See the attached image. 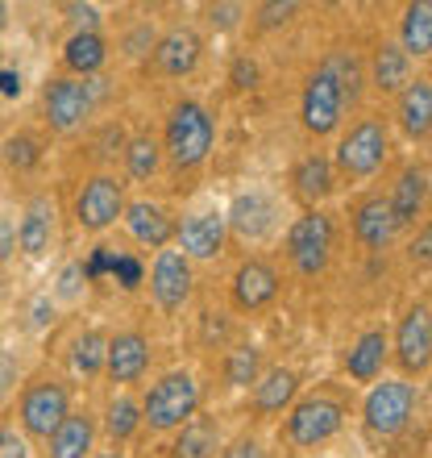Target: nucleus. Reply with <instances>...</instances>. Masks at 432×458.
Wrapping results in <instances>:
<instances>
[{
    "instance_id": "nucleus-1",
    "label": "nucleus",
    "mask_w": 432,
    "mask_h": 458,
    "mask_svg": "<svg viewBox=\"0 0 432 458\" xmlns=\"http://www.w3.org/2000/svg\"><path fill=\"white\" fill-rule=\"evenodd\" d=\"M212 138H216V125H212V113L195 100H179L167 117V133H162V150L170 155L175 167H200L212 150Z\"/></svg>"
},
{
    "instance_id": "nucleus-2",
    "label": "nucleus",
    "mask_w": 432,
    "mask_h": 458,
    "mask_svg": "<svg viewBox=\"0 0 432 458\" xmlns=\"http://www.w3.org/2000/svg\"><path fill=\"white\" fill-rule=\"evenodd\" d=\"M137 409H142V421L150 429H158V434L183 429L195 417V409H200V384L187 371H170L145 392V400Z\"/></svg>"
},
{
    "instance_id": "nucleus-3",
    "label": "nucleus",
    "mask_w": 432,
    "mask_h": 458,
    "mask_svg": "<svg viewBox=\"0 0 432 458\" xmlns=\"http://www.w3.org/2000/svg\"><path fill=\"white\" fill-rule=\"evenodd\" d=\"M411 412H416V387L408 379H383L374 387L366 404H361V417H366V429L378 437H395L408 429Z\"/></svg>"
},
{
    "instance_id": "nucleus-4",
    "label": "nucleus",
    "mask_w": 432,
    "mask_h": 458,
    "mask_svg": "<svg viewBox=\"0 0 432 458\" xmlns=\"http://www.w3.org/2000/svg\"><path fill=\"white\" fill-rule=\"evenodd\" d=\"M386 150H391V138H386V125L378 117L358 121L353 130L341 138L336 146V167L353 175V180H366L386 163Z\"/></svg>"
},
{
    "instance_id": "nucleus-5",
    "label": "nucleus",
    "mask_w": 432,
    "mask_h": 458,
    "mask_svg": "<svg viewBox=\"0 0 432 458\" xmlns=\"http://www.w3.org/2000/svg\"><path fill=\"white\" fill-rule=\"evenodd\" d=\"M328 250H333V221L324 213H303L295 225L287 229V259L300 276H320L328 267Z\"/></svg>"
},
{
    "instance_id": "nucleus-6",
    "label": "nucleus",
    "mask_w": 432,
    "mask_h": 458,
    "mask_svg": "<svg viewBox=\"0 0 432 458\" xmlns=\"http://www.w3.org/2000/svg\"><path fill=\"white\" fill-rule=\"evenodd\" d=\"M96 80H75V75H59L50 80L46 92H42V105H46V121L54 133H71L84 125V117L92 113V100H96Z\"/></svg>"
},
{
    "instance_id": "nucleus-7",
    "label": "nucleus",
    "mask_w": 432,
    "mask_h": 458,
    "mask_svg": "<svg viewBox=\"0 0 432 458\" xmlns=\"http://www.w3.org/2000/svg\"><path fill=\"white\" fill-rule=\"evenodd\" d=\"M341 421H345V409L333 396H308L291 409L287 437H291V446H303V450L320 446V442H328L341 429Z\"/></svg>"
},
{
    "instance_id": "nucleus-8",
    "label": "nucleus",
    "mask_w": 432,
    "mask_h": 458,
    "mask_svg": "<svg viewBox=\"0 0 432 458\" xmlns=\"http://www.w3.org/2000/svg\"><path fill=\"white\" fill-rule=\"evenodd\" d=\"M71 412V400H67V387L59 379H34L21 396V425L25 434L34 437H50L62 425V417Z\"/></svg>"
},
{
    "instance_id": "nucleus-9",
    "label": "nucleus",
    "mask_w": 432,
    "mask_h": 458,
    "mask_svg": "<svg viewBox=\"0 0 432 458\" xmlns=\"http://www.w3.org/2000/svg\"><path fill=\"white\" fill-rule=\"evenodd\" d=\"M300 117H303V130L324 138V133H333L345 117V97H341V88L333 84V75L316 67L308 75V88H303V100H300Z\"/></svg>"
},
{
    "instance_id": "nucleus-10",
    "label": "nucleus",
    "mask_w": 432,
    "mask_h": 458,
    "mask_svg": "<svg viewBox=\"0 0 432 458\" xmlns=\"http://www.w3.org/2000/svg\"><path fill=\"white\" fill-rule=\"evenodd\" d=\"M125 213V188L112 175H92L84 183V192L75 196V221L87 233H100Z\"/></svg>"
},
{
    "instance_id": "nucleus-11",
    "label": "nucleus",
    "mask_w": 432,
    "mask_h": 458,
    "mask_svg": "<svg viewBox=\"0 0 432 458\" xmlns=\"http://www.w3.org/2000/svg\"><path fill=\"white\" fill-rule=\"evenodd\" d=\"M395 359L408 375H424L432 362V309L428 301L411 304L395 334Z\"/></svg>"
},
{
    "instance_id": "nucleus-12",
    "label": "nucleus",
    "mask_w": 432,
    "mask_h": 458,
    "mask_svg": "<svg viewBox=\"0 0 432 458\" xmlns=\"http://www.w3.org/2000/svg\"><path fill=\"white\" fill-rule=\"evenodd\" d=\"M150 292L162 313H179L192 296V263L179 250H158L154 271H150Z\"/></svg>"
},
{
    "instance_id": "nucleus-13",
    "label": "nucleus",
    "mask_w": 432,
    "mask_h": 458,
    "mask_svg": "<svg viewBox=\"0 0 432 458\" xmlns=\"http://www.w3.org/2000/svg\"><path fill=\"white\" fill-rule=\"evenodd\" d=\"M150 367V342L137 329H125L117 338H108L104 346V371L112 384H137Z\"/></svg>"
},
{
    "instance_id": "nucleus-14",
    "label": "nucleus",
    "mask_w": 432,
    "mask_h": 458,
    "mask_svg": "<svg viewBox=\"0 0 432 458\" xmlns=\"http://www.w3.org/2000/svg\"><path fill=\"white\" fill-rule=\"evenodd\" d=\"M275 296H278V271L270 263L250 259V263L237 267V276H233V304H237L241 313H258Z\"/></svg>"
},
{
    "instance_id": "nucleus-15",
    "label": "nucleus",
    "mask_w": 432,
    "mask_h": 458,
    "mask_svg": "<svg viewBox=\"0 0 432 458\" xmlns=\"http://www.w3.org/2000/svg\"><path fill=\"white\" fill-rule=\"evenodd\" d=\"M175 238L183 246V259H216L225 250V238H228V221L220 213H200V217H187L183 225H175Z\"/></svg>"
},
{
    "instance_id": "nucleus-16",
    "label": "nucleus",
    "mask_w": 432,
    "mask_h": 458,
    "mask_svg": "<svg viewBox=\"0 0 432 458\" xmlns=\"http://www.w3.org/2000/svg\"><path fill=\"white\" fill-rule=\"evenodd\" d=\"M200 50H204L200 34H192V30H170L167 38H158L154 63H158V72L162 75L183 80V75H192L195 67H200Z\"/></svg>"
},
{
    "instance_id": "nucleus-17",
    "label": "nucleus",
    "mask_w": 432,
    "mask_h": 458,
    "mask_svg": "<svg viewBox=\"0 0 432 458\" xmlns=\"http://www.w3.org/2000/svg\"><path fill=\"white\" fill-rule=\"evenodd\" d=\"M125 225H129L133 242H142L150 250H167V242L175 238V221L162 205H150V200H137V205H125Z\"/></svg>"
},
{
    "instance_id": "nucleus-18",
    "label": "nucleus",
    "mask_w": 432,
    "mask_h": 458,
    "mask_svg": "<svg viewBox=\"0 0 432 458\" xmlns=\"http://www.w3.org/2000/svg\"><path fill=\"white\" fill-rule=\"evenodd\" d=\"M424 200H428V167H408L403 175H399L391 200H386L395 229L411 225V221L420 217V213H424Z\"/></svg>"
},
{
    "instance_id": "nucleus-19",
    "label": "nucleus",
    "mask_w": 432,
    "mask_h": 458,
    "mask_svg": "<svg viewBox=\"0 0 432 458\" xmlns=\"http://www.w3.org/2000/svg\"><path fill=\"white\" fill-rule=\"evenodd\" d=\"M353 233L366 250H383L395 238V221H391V208H386L383 196H370L353 208Z\"/></svg>"
},
{
    "instance_id": "nucleus-20",
    "label": "nucleus",
    "mask_w": 432,
    "mask_h": 458,
    "mask_svg": "<svg viewBox=\"0 0 432 458\" xmlns=\"http://www.w3.org/2000/svg\"><path fill=\"white\" fill-rule=\"evenodd\" d=\"M17 242H21L25 254H46L50 242H54V205H50L46 196H34L29 205H25V217L17 225Z\"/></svg>"
},
{
    "instance_id": "nucleus-21",
    "label": "nucleus",
    "mask_w": 432,
    "mask_h": 458,
    "mask_svg": "<svg viewBox=\"0 0 432 458\" xmlns=\"http://www.w3.org/2000/svg\"><path fill=\"white\" fill-rule=\"evenodd\" d=\"M370 84L391 97V92H403L411 84V59L399 50V42H383V47L374 50L370 59Z\"/></svg>"
},
{
    "instance_id": "nucleus-22",
    "label": "nucleus",
    "mask_w": 432,
    "mask_h": 458,
    "mask_svg": "<svg viewBox=\"0 0 432 458\" xmlns=\"http://www.w3.org/2000/svg\"><path fill=\"white\" fill-rule=\"evenodd\" d=\"M399 125L408 138H428L432 130V80H411L399 92Z\"/></svg>"
},
{
    "instance_id": "nucleus-23",
    "label": "nucleus",
    "mask_w": 432,
    "mask_h": 458,
    "mask_svg": "<svg viewBox=\"0 0 432 458\" xmlns=\"http://www.w3.org/2000/svg\"><path fill=\"white\" fill-rule=\"evenodd\" d=\"M92 437H96L92 417H87V412H67L59 429L46 437V442H50L46 454L50 458H84L87 450H92Z\"/></svg>"
},
{
    "instance_id": "nucleus-24",
    "label": "nucleus",
    "mask_w": 432,
    "mask_h": 458,
    "mask_svg": "<svg viewBox=\"0 0 432 458\" xmlns=\"http://www.w3.org/2000/svg\"><path fill=\"white\" fill-rule=\"evenodd\" d=\"M386 334L383 329H370V334H361L358 342H353V350H349L345 359V371L358 379V384H370V379H378L383 375V362H386Z\"/></svg>"
},
{
    "instance_id": "nucleus-25",
    "label": "nucleus",
    "mask_w": 432,
    "mask_h": 458,
    "mask_svg": "<svg viewBox=\"0 0 432 458\" xmlns=\"http://www.w3.org/2000/svg\"><path fill=\"white\" fill-rule=\"evenodd\" d=\"M399 50L403 55H416V59H428L432 55V4L428 0H416L403 9V25H399Z\"/></svg>"
},
{
    "instance_id": "nucleus-26",
    "label": "nucleus",
    "mask_w": 432,
    "mask_h": 458,
    "mask_svg": "<svg viewBox=\"0 0 432 458\" xmlns=\"http://www.w3.org/2000/svg\"><path fill=\"white\" fill-rule=\"evenodd\" d=\"M291 183H295V196H300L303 205H316L324 196L333 192V163L324 155H308L295 163L291 171Z\"/></svg>"
},
{
    "instance_id": "nucleus-27",
    "label": "nucleus",
    "mask_w": 432,
    "mask_h": 458,
    "mask_svg": "<svg viewBox=\"0 0 432 458\" xmlns=\"http://www.w3.org/2000/svg\"><path fill=\"white\" fill-rule=\"evenodd\" d=\"M295 392H300L295 371L275 367V371H266L262 379L253 384V409H258V412H283L291 400H295Z\"/></svg>"
},
{
    "instance_id": "nucleus-28",
    "label": "nucleus",
    "mask_w": 432,
    "mask_h": 458,
    "mask_svg": "<svg viewBox=\"0 0 432 458\" xmlns=\"http://www.w3.org/2000/svg\"><path fill=\"white\" fill-rule=\"evenodd\" d=\"M108 59V47L100 34H71L67 38V47H62V63L75 72V80H84V75L100 72Z\"/></svg>"
},
{
    "instance_id": "nucleus-29",
    "label": "nucleus",
    "mask_w": 432,
    "mask_h": 458,
    "mask_svg": "<svg viewBox=\"0 0 432 458\" xmlns=\"http://www.w3.org/2000/svg\"><path fill=\"white\" fill-rule=\"evenodd\" d=\"M270 217H275V208L266 200L262 192H250V196H237V205H233V229H237L241 238H262L266 229H270Z\"/></svg>"
},
{
    "instance_id": "nucleus-30",
    "label": "nucleus",
    "mask_w": 432,
    "mask_h": 458,
    "mask_svg": "<svg viewBox=\"0 0 432 458\" xmlns=\"http://www.w3.org/2000/svg\"><path fill=\"white\" fill-rule=\"evenodd\" d=\"M320 67L333 75V84L341 88L345 105H353V100L361 97V63H358V55H353V50H333Z\"/></svg>"
},
{
    "instance_id": "nucleus-31",
    "label": "nucleus",
    "mask_w": 432,
    "mask_h": 458,
    "mask_svg": "<svg viewBox=\"0 0 432 458\" xmlns=\"http://www.w3.org/2000/svg\"><path fill=\"white\" fill-rule=\"evenodd\" d=\"M158 167H162V146H158V138L137 133V138L125 146V171H129V180H150Z\"/></svg>"
},
{
    "instance_id": "nucleus-32",
    "label": "nucleus",
    "mask_w": 432,
    "mask_h": 458,
    "mask_svg": "<svg viewBox=\"0 0 432 458\" xmlns=\"http://www.w3.org/2000/svg\"><path fill=\"white\" fill-rule=\"evenodd\" d=\"M216 454V425L208 421H187L179 442H175V458H212Z\"/></svg>"
},
{
    "instance_id": "nucleus-33",
    "label": "nucleus",
    "mask_w": 432,
    "mask_h": 458,
    "mask_svg": "<svg viewBox=\"0 0 432 458\" xmlns=\"http://www.w3.org/2000/svg\"><path fill=\"white\" fill-rule=\"evenodd\" d=\"M104 346H108V338L104 334H96V329L79 334L75 346H71V367L79 375H100L104 371Z\"/></svg>"
},
{
    "instance_id": "nucleus-34",
    "label": "nucleus",
    "mask_w": 432,
    "mask_h": 458,
    "mask_svg": "<svg viewBox=\"0 0 432 458\" xmlns=\"http://www.w3.org/2000/svg\"><path fill=\"white\" fill-rule=\"evenodd\" d=\"M137 425H142V409H137L129 396H117L112 404H108L104 429H108V437H112V442H125V437H129Z\"/></svg>"
},
{
    "instance_id": "nucleus-35",
    "label": "nucleus",
    "mask_w": 432,
    "mask_h": 458,
    "mask_svg": "<svg viewBox=\"0 0 432 458\" xmlns=\"http://www.w3.org/2000/svg\"><path fill=\"white\" fill-rule=\"evenodd\" d=\"M258 367H262V359H258V350L253 346H233L225 359V379L233 387H250L258 384Z\"/></svg>"
},
{
    "instance_id": "nucleus-36",
    "label": "nucleus",
    "mask_w": 432,
    "mask_h": 458,
    "mask_svg": "<svg viewBox=\"0 0 432 458\" xmlns=\"http://www.w3.org/2000/svg\"><path fill=\"white\" fill-rule=\"evenodd\" d=\"M4 158H9L17 171H29L37 158H42V150H37V142L29 133H21V138H9V142H4Z\"/></svg>"
},
{
    "instance_id": "nucleus-37",
    "label": "nucleus",
    "mask_w": 432,
    "mask_h": 458,
    "mask_svg": "<svg viewBox=\"0 0 432 458\" xmlns=\"http://www.w3.org/2000/svg\"><path fill=\"white\" fill-rule=\"evenodd\" d=\"M295 13H300V4H295V0H283V4L275 0V4H262V9H258V25H266V30H270V25L291 21Z\"/></svg>"
},
{
    "instance_id": "nucleus-38",
    "label": "nucleus",
    "mask_w": 432,
    "mask_h": 458,
    "mask_svg": "<svg viewBox=\"0 0 432 458\" xmlns=\"http://www.w3.org/2000/svg\"><path fill=\"white\" fill-rule=\"evenodd\" d=\"M228 80H233V88H241V92L258 84V67H253V59H233V75H228Z\"/></svg>"
},
{
    "instance_id": "nucleus-39",
    "label": "nucleus",
    "mask_w": 432,
    "mask_h": 458,
    "mask_svg": "<svg viewBox=\"0 0 432 458\" xmlns=\"http://www.w3.org/2000/svg\"><path fill=\"white\" fill-rule=\"evenodd\" d=\"M220 458H266V454H262V446H258V442L241 437V442H233V446H228Z\"/></svg>"
},
{
    "instance_id": "nucleus-40",
    "label": "nucleus",
    "mask_w": 432,
    "mask_h": 458,
    "mask_svg": "<svg viewBox=\"0 0 432 458\" xmlns=\"http://www.w3.org/2000/svg\"><path fill=\"white\" fill-rule=\"evenodd\" d=\"M428 246H432V229L428 225H424L420 229V238H416V242H411V246H408V254H411V263H428Z\"/></svg>"
},
{
    "instance_id": "nucleus-41",
    "label": "nucleus",
    "mask_w": 432,
    "mask_h": 458,
    "mask_svg": "<svg viewBox=\"0 0 432 458\" xmlns=\"http://www.w3.org/2000/svg\"><path fill=\"white\" fill-rule=\"evenodd\" d=\"M79 279H84V267H67V271H62V279H59V296H67V301H71L75 292H79Z\"/></svg>"
},
{
    "instance_id": "nucleus-42",
    "label": "nucleus",
    "mask_w": 432,
    "mask_h": 458,
    "mask_svg": "<svg viewBox=\"0 0 432 458\" xmlns=\"http://www.w3.org/2000/svg\"><path fill=\"white\" fill-rule=\"evenodd\" d=\"M237 13H241V4H216V9H212V25H216V30L237 25Z\"/></svg>"
},
{
    "instance_id": "nucleus-43",
    "label": "nucleus",
    "mask_w": 432,
    "mask_h": 458,
    "mask_svg": "<svg viewBox=\"0 0 432 458\" xmlns=\"http://www.w3.org/2000/svg\"><path fill=\"white\" fill-rule=\"evenodd\" d=\"M0 458H29L25 454V442L21 437H12V434H4V442H0Z\"/></svg>"
},
{
    "instance_id": "nucleus-44",
    "label": "nucleus",
    "mask_w": 432,
    "mask_h": 458,
    "mask_svg": "<svg viewBox=\"0 0 432 458\" xmlns=\"http://www.w3.org/2000/svg\"><path fill=\"white\" fill-rule=\"evenodd\" d=\"M9 384H17V371H12V359H9V354H0V392H4Z\"/></svg>"
},
{
    "instance_id": "nucleus-45",
    "label": "nucleus",
    "mask_w": 432,
    "mask_h": 458,
    "mask_svg": "<svg viewBox=\"0 0 432 458\" xmlns=\"http://www.w3.org/2000/svg\"><path fill=\"white\" fill-rule=\"evenodd\" d=\"M4 246H9V229H0V259L9 254V250H4Z\"/></svg>"
},
{
    "instance_id": "nucleus-46",
    "label": "nucleus",
    "mask_w": 432,
    "mask_h": 458,
    "mask_svg": "<svg viewBox=\"0 0 432 458\" xmlns=\"http://www.w3.org/2000/svg\"><path fill=\"white\" fill-rule=\"evenodd\" d=\"M4 25H9V4L0 0V30H4Z\"/></svg>"
},
{
    "instance_id": "nucleus-47",
    "label": "nucleus",
    "mask_w": 432,
    "mask_h": 458,
    "mask_svg": "<svg viewBox=\"0 0 432 458\" xmlns=\"http://www.w3.org/2000/svg\"><path fill=\"white\" fill-rule=\"evenodd\" d=\"M4 434H9V429H4V421H0V442H4Z\"/></svg>"
},
{
    "instance_id": "nucleus-48",
    "label": "nucleus",
    "mask_w": 432,
    "mask_h": 458,
    "mask_svg": "<svg viewBox=\"0 0 432 458\" xmlns=\"http://www.w3.org/2000/svg\"><path fill=\"white\" fill-rule=\"evenodd\" d=\"M104 458H120V454H104Z\"/></svg>"
}]
</instances>
